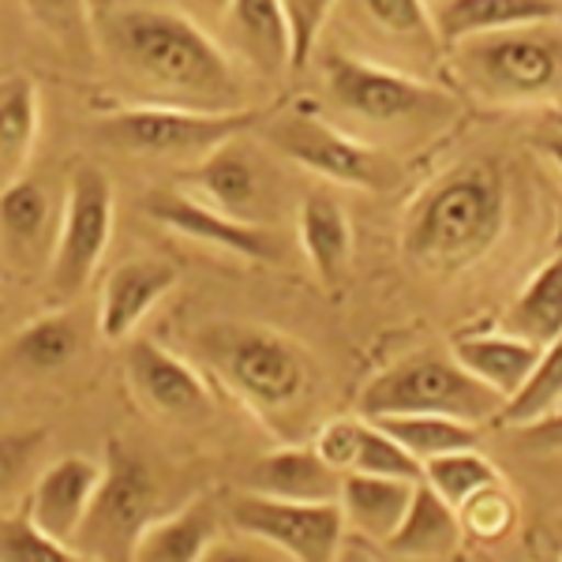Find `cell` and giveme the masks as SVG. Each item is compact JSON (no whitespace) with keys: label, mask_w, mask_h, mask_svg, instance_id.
<instances>
[{"label":"cell","mask_w":562,"mask_h":562,"mask_svg":"<svg viewBox=\"0 0 562 562\" xmlns=\"http://www.w3.org/2000/svg\"><path fill=\"white\" fill-rule=\"evenodd\" d=\"M109 57L132 79L158 90V105L233 113L244 105V79L229 53L177 8H121L102 23Z\"/></svg>","instance_id":"cell-1"},{"label":"cell","mask_w":562,"mask_h":562,"mask_svg":"<svg viewBox=\"0 0 562 562\" xmlns=\"http://www.w3.org/2000/svg\"><path fill=\"white\" fill-rule=\"evenodd\" d=\"M506 225V184L492 158H469L435 177L409 206L402 248L416 267L454 274L495 248Z\"/></svg>","instance_id":"cell-2"},{"label":"cell","mask_w":562,"mask_h":562,"mask_svg":"<svg viewBox=\"0 0 562 562\" xmlns=\"http://www.w3.org/2000/svg\"><path fill=\"white\" fill-rule=\"evenodd\" d=\"M323 90L341 116L364 128L360 139L368 143L371 135L390 143L428 139L458 116V98L450 90L409 71L371 65L346 49H330L323 57Z\"/></svg>","instance_id":"cell-3"},{"label":"cell","mask_w":562,"mask_h":562,"mask_svg":"<svg viewBox=\"0 0 562 562\" xmlns=\"http://www.w3.org/2000/svg\"><path fill=\"white\" fill-rule=\"evenodd\" d=\"M458 87L484 105L562 102V20L473 34L447 49Z\"/></svg>","instance_id":"cell-4"},{"label":"cell","mask_w":562,"mask_h":562,"mask_svg":"<svg viewBox=\"0 0 562 562\" xmlns=\"http://www.w3.org/2000/svg\"><path fill=\"white\" fill-rule=\"evenodd\" d=\"M195 352L217 383L267 420L293 413L312 386L307 352L270 326L203 323L195 330Z\"/></svg>","instance_id":"cell-5"},{"label":"cell","mask_w":562,"mask_h":562,"mask_svg":"<svg viewBox=\"0 0 562 562\" xmlns=\"http://www.w3.org/2000/svg\"><path fill=\"white\" fill-rule=\"evenodd\" d=\"M503 397L492 386L469 375L454 357L442 352H413L386 371H379L360 394V416H450V420L473 424L495 420L503 413Z\"/></svg>","instance_id":"cell-6"},{"label":"cell","mask_w":562,"mask_h":562,"mask_svg":"<svg viewBox=\"0 0 562 562\" xmlns=\"http://www.w3.org/2000/svg\"><path fill=\"white\" fill-rule=\"evenodd\" d=\"M259 121L256 109H233V113H203L184 105H124L98 116V143L121 150L128 158L154 161H199L203 154L229 143L233 135L251 132Z\"/></svg>","instance_id":"cell-7"},{"label":"cell","mask_w":562,"mask_h":562,"mask_svg":"<svg viewBox=\"0 0 562 562\" xmlns=\"http://www.w3.org/2000/svg\"><path fill=\"white\" fill-rule=\"evenodd\" d=\"M113 180L94 161H76L65 184L57 244L45 267V293L49 301L68 304L90 285L98 262H102L109 237H113Z\"/></svg>","instance_id":"cell-8"},{"label":"cell","mask_w":562,"mask_h":562,"mask_svg":"<svg viewBox=\"0 0 562 562\" xmlns=\"http://www.w3.org/2000/svg\"><path fill=\"white\" fill-rule=\"evenodd\" d=\"M267 143L281 158L334 184L390 192L402 180V161L375 143L341 132L312 113H285L267 124Z\"/></svg>","instance_id":"cell-9"},{"label":"cell","mask_w":562,"mask_h":562,"mask_svg":"<svg viewBox=\"0 0 562 562\" xmlns=\"http://www.w3.org/2000/svg\"><path fill=\"white\" fill-rule=\"evenodd\" d=\"M154 476L124 442H109L102 458V480L87 506L71 548L90 562H132V548L139 532L154 518Z\"/></svg>","instance_id":"cell-10"},{"label":"cell","mask_w":562,"mask_h":562,"mask_svg":"<svg viewBox=\"0 0 562 562\" xmlns=\"http://www.w3.org/2000/svg\"><path fill=\"white\" fill-rule=\"evenodd\" d=\"M330 20L349 31L352 57L424 76L442 45L424 0H338Z\"/></svg>","instance_id":"cell-11"},{"label":"cell","mask_w":562,"mask_h":562,"mask_svg":"<svg viewBox=\"0 0 562 562\" xmlns=\"http://www.w3.org/2000/svg\"><path fill=\"white\" fill-rule=\"evenodd\" d=\"M188 180H192V195L248 225H274L278 211L285 206V180L248 139V132L203 154Z\"/></svg>","instance_id":"cell-12"},{"label":"cell","mask_w":562,"mask_h":562,"mask_svg":"<svg viewBox=\"0 0 562 562\" xmlns=\"http://www.w3.org/2000/svg\"><path fill=\"white\" fill-rule=\"evenodd\" d=\"M229 521L244 537L270 543L289 562H334L346 537V514L338 498L334 503H289V498L244 492L233 498Z\"/></svg>","instance_id":"cell-13"},{"label":"cell","mask_w":562,"mask_h":562,"mask_svg":"<svg viewBox=\"0 0 562 562\" xmlns=\"http://www.w3.org/2000/svg\"><path fill=\"white\" fill-rule=\"evenodd\" d=\"M124 383H128L135 402L143 405V413L166 424H195L214 409L211 383L203 379V371L150 338L128 341Z\"/></svg>","instance_id":"cell-14"},{"label":"cell","mask_w":562,"mask_h":562,"mask_svg":"<svg viewBox=\"0 0 562 562\" xmlns=\"http://www.w3.org/2000/svg\"><path fill=\"white\" fill-rule=\"evenodd\" d=\"M143 211L150 222H158L161 229L180 233L188 240H199L206 248L229 251L237 259L251 262H267L281 256V240L274 233V225H248L237 217L214 211L211 203H203L192 192H180V188H154L143 199Z\"/></svg>","instance_id":"cell-15"},{"label":"cell","mask_w":562,"mask_h":562,"mask_svg":"<svg viewBox=\"0 0 562 562\" xmlns=\"http://www.w3.org/2000/svg\"><path fill=\"white\" fill-rule=\"evenodd\" d=\"M65 195L45 180L20 177L0 188V262L15 274H45L57 244Z\"/></svg>","instance_id":"cell-16"},{"label":"cell","mask_w":562,"mask_h":562,"mask_svg":"<svg viewBox=\"0 0 562 562\" xmlns=\"http://www.w3.org/2000/svg\"><path fill=\"white\" fill-rule=\"evenodd\" d=\"M177 267L166 259H124L109 270L102 296H98V334L109 346H124L139 323L173 293Z\"/></svg>","instance_id":"cell-17"},{"label":"cell","mask_w":562,"mask_h":562,"mask_svg":"<svg viewBox=\"0 0 562 562\" xmlns=\"http://www.w3.org/2000/svg\"><path fill=\"white\" fill-rule=\"evenodd\" d=\"M102 480V461L83 458V454H65L42 469L34 476V487L26 495V521L38 525L45 537L71 543L79 532V525L87 518V506L98 492Z\"/></svg>","instance_id":"cell-18"},{"label":"cell","mask_w":562,"mask_h":562,"mask_svg":"<svg viewBox=\"0 0 562 562\" xmlns=\"http://www.w3.org/2000/svg\"><path fill=\"white\" fill-rule=\"evenodd\" d=\"M296 240L326 289H338L352 267V225L326 188H312L296 206Z\"/></svg>","instance_id":"cell-19"},{"label":"cell","mask_w":562,"mask_h":562,"mask_svg":"<svg viewBox=\"0 0 562 562\" xmlns=\"http://www.w3.org/2000/svg\"><path fill=\"white\" fill-rule=\"evenodd\" d=\"M543 20H562L559 0H439L431 8V23L442 53L461 38H473V34H492L506 31V26Z\"/></svg>","instance_id":"cell-20"},{"label":"cell","mask_w":562,"mask_h":562,"mask_svg":"<svg viewBox=\"0 0 562 562\" xmlns=\"http://www.w3.org/2000/svg\"><path fill=\"white\" fill-rule=\"evenodd\" d=\"M225 20L251 68L270 79L293 71V31L281 0H225Z\"/></svg>","instance_id":"cell-21"},{"label":"cell","mask_w":562,"mask_h":562,"mask_svg":"<svg viewBox=\"0 0 562 562\" xmlns=\"http://www.w3.org/2000/svg\"><path fill=\"white\" fill-rule=\"evenodd\" d=\"M217 537V510L206 495L173 514L150 518L132 548V562H199Z\"/></svg>","instance_id":"cell-22"},{"label":"cell","mask_w":562,"mask_h":562,"mask_svg":"<svg viewBox=\"0 0 562 562\" xmlns=\"http://www.w3.org/2000/svg\"><path fill=\"white\" fill-rule=\"evenodd\" d=\"M454 360L473 379L492 386L503 402H510L537 368L540 346L514 334H465L454 341Z\"/></svg>","instance_id":"cell-23"},{"label":"cell","mask_w":562,"mask_h":562,"mask_svg":"<svg viewBox=\"0 0 562 562\" xmlns=\"http://www.w3.org/2000/svg\"><path fill=\"white\" fill-rule=\"evenodd\" d=\"M248 492L289 498V503H334L341 492V473H334L315 450L289 447L267 454L251 469Z\"/></svg>","instance_id":"cell-24"},{"label":"cell","mask_w":562,"mask_h":562,"mask_svg":"<svg viewBox=\"0 0 562 562\" xmlns=\"http://www.w3.org/2000/svg\"><path fill=\"white\" fill-rule=\"evenodd\" d=\"M461 540V518L435 487L420 484L413 487L409 510L397 521V529L386 537V548L402 559H442L458 548Z\"/></svg>","instance_id":"cell-25"},{"label":"cell","mask_w":562,"mask_h":562,"mask_svg":"<svg viewBox=\"0 0 562 562\" xmlns=\"http://www.w3.org/2000/svg\"><path fill=\"white\" fill-rule=\"evenodd\" d=\"M79 349H83L79 319L68 307H53L12 334V341L4 346V360L23 375H49V371L68 368Z\"/></svg>","instance_id":"cell-26"},{"label":"cell","mask_w":562,"mask_h":562,"mask_svg":"<svg viewBox=\"0 0 562 562\" xmlns=\"http://www.w3.org/2000/svg\"><path fill=\"white\" fill-rule=\"evenodd\" d=\"M42 128L38 83L23 71L0 76V188L23 177Z\"/></svg>","instance_id":"cell-27"},{"label":"cell","mask_w":562,"mask_h":562,"mask_svg":"<svg viewBox=\"0 0 562 562\" xmlns=\"http://www.w3.org/2000/svg\"><path fill=\"white\" fill-rule=\"evenodd\" d=\"M409 480H390V476H368V473H346L341 476L338 506L346 514V529L352 525L357 532H364L371 540H383L397 529V521L405 518L413 498Z\"/></svg>","instance_id":"cell-28"},{"label":"cell","mask_w":562,"mask_h":562,"mask_svg":"<svg viewBox=\"0 0 562 562\" xmlns=\"http://www.w3.org/2000/svg\"><path fill=\"white\" fill-rule=\"evenodd\" d=\"M506 334L532 346H548L562 334V251L543 262L521 289V296L506 312Z\"/></svg>","instance_id":"cell-29"},{"label":"cell","mask_w":562,"mask_h":562,"mask_svg":"<svg viewBox=\"0 0 562 562\" xmlns=\"http://www.w3.org/2000/svg\"><path fill=\"white\" fill-rule=\"evenodd\" d=\"M375 424L397 442V447L409 450L420 465L428 458L480 447V428H473V424H461V420H450V416H424V413H416V416H375Z\"/></svg>","instance_id":"cell-30"},{"label":"cell","mask_w":562,"mask_h":562,"mask_svg":"<svg viewBox=\"0 0 562 562\" xmlns=\"http://www.w3.org/2000/svg\"><path fill=\"white\" fill-rule=\"evenodd\" d=\"M559 409H562V334L551 338L548 346H540V360L532 368V375L503 405V413L495 420L503 428H529V424L555 416Z\"/></svg>","instance_id":"cell-31"},{"label":"cell","mask_w":562,"mask_h":562,"mask_svg":"<svg viewBox=\"0 0 562 562\" xmlns=\"http://www.w3.org/2000/svg\"><path fill=\"white\" fill-rule=\"evenodd\" d=\"M23 8L34 26L53 42V49L65 53L71 65H90L98 42L90 0H23Z\"/></svg>","instance_id":"cell-32"},{"label":"cell","mask_w":562,"mask_h":562,"mask_svg":"<svg viewBox=\"0 0 562 562\" xmlns=\"http://www.w3.org/2000/svg\"><path fill=\"white\" fill-rule=\"evenodd\" d=\"M424 484L435 487L454 510H461L476 492L498 484V473L492 461L473 454V450H454V454H439L424 461Z\"/></svg>","instance_id":"cell-33"},{"label":"cell","mask_w":562,"mask_h":562,"mask_svg":"<svg viewBox=\"0 0 562 562\" xmlns=\"http://www.w3.org/2000/svg\"><path fill=\"white\" fill-rule=\"evenodd\" d=\"M349 473H368V476H390V480H409L420 484L424 465L409 450L397 447L390 435L379 428L375 420H360V439H357V458H352Z\"/></svg>","instance_id":"cell-34"},{"label":"cell","mask_w":562,"mask_h":562,"mask_svg":"<svg viewBox=\"0 0 562 562\" xmlns=\"http://www.w3.org/2000/svg\"><path fill=\"white\" fill-rule=\"evenodd\" d=\"M0 562H90L71 543L45 537L38 525L26 521V514L0 518Z\"/></svg>","instance_id":"cell-35"},{"label":"cell","mask_w":562,"mask_h":562,"mask_svg":"<svg viewBox=\"0 0 562 562\" xmlns=\"http://www.w3.org/2000/svg\"><path fill=\"white\" fill-rule=\"evenodd\" d=\"M281 8H285L289 31H293V71H301L319 49V38L330 26L338 0H281Z\"/></svg>","instance_id":"cell-36"},{"label":"cell","mask_w":562,"mask_h":562,"mask_svg":"<svg viewBox=\"0 0 562 562\" xmlns=\"http://www.w3.org/2000/svg\"><path fill=\"white\" fill-rule=\"evenodd\" d=\"M45 435L42 431H8L0 435V498H8L34 469Z\"/></svg>","instance_id":"cell-37"},{"label":"cell","mask_w":562,"mask_h":562,"mask_svg":"<svg viewBox=\"0 0 562 562\" xmlns=\"http://www.w3.org/2000/svg\"><path fill=\"white\" fill-rule=\"evenodd\" d=\"M461 514H465L469 529H473L476 537H484V540L503 537V532L514 525V503L503 492H498V484L484 487V492H476L465 506H461Z\"/></svg>","instance_id":"cell-38"},{"label":"cell","mask_w":562,"mask_h":562,"mask_svg":"<svg viewBox=\"0 0 562 562\" xmlns=\"http://www.w3.org/2000/svg\"><path fill=\"white\" fill-rule=\"evenodd\" d=\"M357 439H360V420H330L315 435V454H319L334 473L346 476L357 458Z\"/></svg>","instance_id":"cell-39"},{"label":"cell","mask_w":562,"mask_h":562,"mask_svg":"<svg viewBox=\"0 0 562 562\" xmlns=\"http://www.w3.org/2000/svg\"><path fill=\"white\" fill-rule=\"evenodd\" d=\"M199 562H289V559L270 548V543L240 532V537H214Z\"/></svg>","instance_id":"cell-40"},{"label":"cell","mask_w":562,"mask_h":562,"mask_svg":"<svg viewBox=\"0 0 562 562\" xmlns=\"http://www.w3.org/2000/svg\"><path fill=\"white\" fill-rule=\"evenodd\" d=\"M518 435L525 447H532V450H562V413L529 424V428H518Z\"/></svg>","instance_id":"cell-41"},{"label":"cell","mask_w":562,"mask_h":562,"mask_svg":"<svg viewBox=\"0 0 562 562\" xmlns=\"http://www.w3.org/2000/svg\"><path fill=\"white\" fill-rule=\"evenodd\" d=\"M540 147H543V154H548L551 161H555L559 173H562V132H548V135H540Z\"/></svg>","instance_id":"cell-42"},{"label":"cell","mask_w":562,"mask_h":562,"mask_svg":"<svg viewBox=\"0 0 562 562\" xmlns=\"http://www.w3.org/2000/svg\"><path fill=\"white\" fill-rule=\"evenodd\" d=\"M214 4H222V8H225V0H214Z\"/></svg>","instance_id":"cell-43"},{"label":"cell","mask_w":562,"mask_h":562,"mask_svg":"<svg viewBox=\"0 0 562 562\" xmlns=\"http://www.w3.org/2000/svg\"><path fill=\"white\" fill-rule=\"evenodd\" d=\"M559 413H562V409H559Z\"/></svg>","instance_id":"cell-44"}]
</instances>
